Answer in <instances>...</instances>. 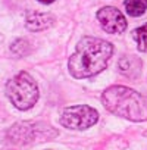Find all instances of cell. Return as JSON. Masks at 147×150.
I'll return each mask as SVG.
<instances>
[{
    "label": "cell",
    "instance_id": "ba28073f",
    "mask_svg": "<svg viewBox=\"0 0 147 150\" xmlns=\"http://www.w3.org/2000/svg\"><path fill=\"white\" fill-rule=\"evenodd\" d=\"M132 37H134V40L137 43V49L140 52L147 53V24H144L143 27L134 30Z\"/></svg>",
    "mask_w": 147,
    "mask_h": 150
},
{
    "label": "cell",
    "instance_id": "7a4b0ae2",
    "mask_svg": "<svg viewBox=\"0 0 147 150\" xmlns=\"http://www.w3.org/2000/svg\"><path fill=\"white\" fill-rule=\"evenodd\" d=\"M103 106L125 119L134 122L147 121V99L132 88L124 86H112L102 94Z\"/></svg>",
    "mask_w": 147,
    "mask_h": 150
},
{
    "label": "cell",
    "instance_id": "9c48e42d",
    "mask_svg": "<svg viewBox=\"0 0 147 150\" xmlns=\"http://www.w3.org/2000/svg\"><path fill=\"white\" fill-rule=\"evenodd\" d=\"M40 3H44V5H50V3H53L54 0H38Z\"/></svg>",
    "mask_w": 147,
    "mask_h": 150
},
{
    "label": "cell",
    "instance_id": "52a82bcc",
    "mask_svg": "<svg viewBox=\"0 0 147 150\" xmlns=\"http://www.w3.org/2000/svg\"><path fill=\"white\" fill-rule=\"evenodd\" d=\"M124 8L129 16H141L147 11V0H125Z\"/></svg>",
    "mask_w": 147,
    "mask_h": 150
},
{
    "label": "cell",
    "instance_id": "277c9868",
    "mask_svg": "<svg viewBox=\"0 0 147 150\" xmlns=\"http://www.w3.org/2000/svg\"><path fill=\"white\" fill-rule=\"evenodd\" d=\"M99 121V112L87 105H77L63 109L60 124L69 129H87Z\"/></svg>",
    "mask_w": 147,
    "mask_h": 150
},
{
    "label": "cell",
    "instance_id": "5b68a950",
    "mask_svg": "<svg viewBox=\"0 0 147 150\" xmlns=\"http://www.w3.org/2000/svg\"><path fill=\"white\" fill-rule=\"evenodd\" d=\"M97 19L102 25V28L109 34H121L127 30V19L122 15V12L116 8L106 6L99 9Z\"/></svg>",
    "mask_w": 147,
    "mask_h": 150
},
{
    "label": "cell",
    "instance_id": "6da1fadb",
    "mask_svg": "<svg viewBox=\"0 0 147 150\" xmlns=\"http://www.w3.org/2000/svg\"><path fill=\"white\" fill-rule=\"evenodd\" d=\"M113 54V46L102 38L84 37L78 41L75 52L68 62L69 74L74 78L83 80L102 72Z\"/></svg>",
    "mask_w": 147,
    "mask_h": 150
},
{
    "label": "cell",
    "instance_id": "8992f818",
    "mask_svg": "<svg viewBox=\"0 0 147 150\" xmlns=\"http://www.w3.org/2000/svg\"><path fill=\"white\" fill-rule=\"evenodd\" d=\"M54 21V16L52 13H40V12H31L28 13L27 16V22H25V27L33 31V33H37V31H43L46 28H49Z\"/></svg>",
    "mask_w": 147,
    "mask_h": 150
},
{
    "label": "cell",
    "instance_id": "3957f363",
    "mask_svg": "<svg viewBox=\"0 0 147 150\" xmlns=\"http://www.w3.org/2000/svg\"><path fill=\"white\" fill-rule=\"evenodd\" d=\"M6 96L19 110L31 109L40 96L38 86L28 72H19L6 84Z\"/></svg>",
    "mask_w": 147,
    "mask_h": 150
}]
</instances>
